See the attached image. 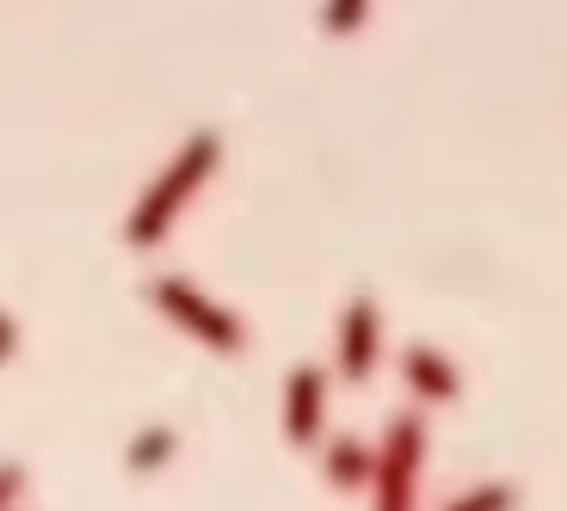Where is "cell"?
Instances as JSON below:
<instances>
[{
	"instance_id": "8992f818",
	"label": "cell",
	"mask_w": 567,
	"mask_h": 511,
	"mask_svg": "<svg viewBox=\"0 0 567 511\" xmlns=\"http://www.w3.org/2000/svg\"><path fill=\"white\" fill-rule=\"evenodd\" d=\"M395 369H401V388H408V400H413L420 413L456 407V400H463V364H456L444 345L408 340V345L395 352Z\"/></svg>"
},
{
	"instance_id": "8fae6325",
	"label": "cell",
	"mask_w": 567,
	"mask_h": 511,
	"mask_svg": "<svg viewBox=\"0 0 567 511\" xmlns=\"http://www.w3.org/2000/svg\"><path fill=\"white\" fill-rule=\"evenodd\" d=\"M25 487H31L25 462H19V456H0V511H19V505H25Z\"/></svg>"
},
{
	"instance_id": "6da1fadb",
	"label": "cell",
	"mask_w": 567,
	"mask_h": 511,
	"mask_svg": "<svg viewBox=\"0 0 567 511\" xmlns=\"http://www.w3.org/2000/svg\"><path fill=\"white\" fill-rule=\"evenodd\" d=\"M223 155H228L223 129L198 124L167 160H161L155 179L142 185L136 204H130V216H124V247L130 253H155V247L167 241L173 228H179V216L192 210V198L223 173Z\"/></svg>"
},
{
	"instance_id": "30bf717a",
	"label": "cell",
	"mask_w": 567,
	"mask_h": 511,
	"mask_svg": "<svg viewBox=\"0 0 567 511\" xmlns=\"http://www.w3.org/2000/svg\"><path fill=\"white\" fill-rule=\"evenodd\" d=\"M370 13H377V0H321V7H315V25H321L327 38H358V31L370 25Z\"/></svg>"
},
{
	"instance_id": "ba28073f",
	"label": "cell",
	"mask_w": 567,
	"mask_h": 511,
	"mask_svg": "<svg viewBox=\"0 0 567 511\" xmlns=\"http://www.w3.org/2000/svg\"><path fill=\"white\" fill-rule=\"evenodd\" d=\"M179 426L173 419H148V426H136L124 438V469L136 474V481H148V474L173 469V456H179Z\"/></svg>"
},
{
	"instance_id": "52a82bcc",
	"label": "cell",
	"mask_w": 567,
	"mask_h": 511,
	"mask_svg": "<svg viewBox=\"0 0 567 511\" xmlns=\"http://www.w3.org/2000/svg\"><path fill=\"white\" fill-rule=\"evenodd\" d=\"M315 456H321V481L333 493H370L377 487V444L364 431H327Z\"/></svg>"
},
{
	"instance_id": "7a4b0ae2",
	"label": "cell",
	"mask_w": 567,
	"mask_h": 511,
	"mask_svg": "<svg viewBox=\"0 0 567 511\" xmlns=\"http://www.w3.org/2000/svg\"><path fill=\"white\" fill-rule=\"evenodd\" d=\"M142 296H148V309H155L173 333H185V340L204 345V352H216V357H241L247 352L241 309H228L223 296H210L204 284H192V278H179V271H155V278L142 284Z\"/></svg>"
},
{
	"instance_id": "3957f363",
	"label": "cell",
	"mask_w": 567,
	"mask_h": 511,
	"mask_svg": "<svg viewBox=\"0 0 567 511\" xmlns=\"http://www.w3.org/2000/svg\"><path fill=\"white\" fill-rule=\"evenodd\" d=\"M425 456H432L425 413L420 407L389 413L383 438H377V487H370V511H420Z\"/></svg>"
},
{
	"instance_id": "4fadbf2b",
	"label": "cell",
	"mask_w": 567,
	"mask_h": 511,
	"mask_svg": "<svg viewBox=\"0 0 567 511\" xmlns=\"http://www.w3.org/2000/svg\"><path fill=\"white\" fill-rule=\"evenodd\" d=\"M19 511H31V505H19Z\"/></svg>"
},
{
	"instance_id": "5b68a950",
	"label": "cell",
	"mask_w": 567,
	"mask_h": 511,
	"mask_svg": "<svg viewBox=\"0 0 567 511\" xmlns=\"http://www.w3.org/2000/svg\"><path fill=\"white\" fill-rule=\"evenodd\" d=\"M327 400H333V388H327V369L321 364H290V376H284V395H278V413H284V444L290 450H321L327 438Z\"/></svg>"
},
{
	"instance_id": "7c38bea8",
	"label": "cell",
	"mask_w": 567,
	"mask_h": 511,
	"mask_svg": "<svg viewBox=\"0 0 567 511\" xmlns=\"http://www.w3.org/2000/svg\"><path fill=\"white\" fill-rule=\"evenodd\" d=\"M19 352H25V327H19V314H13V309H0V369L13 364Z\"/></svg>"
},
{
	"instance_id": "9c48e42d",
	"label": "cell",
	"mask_w": 567,
	"mask_h": 511,
	"mask_svg": "<svg viewBox=\"0 0 567 511\" xmlns=\"http://www.w3.org/2000/svg\"><path fill=\"white\" fill-rule=\"evenodd\" d=\"M518 505H525V487H518V481H499V474L444 499V511H518Z\"/></svg>"
},
{
	"instance_id": "277c9868",
	"label": "cell",
	"mask_w": 567,
	"mask_h": 511,
	"mask_svg": "<svg viewBox=\"0 0 567 511\" xmlns=\"http://www.w3.org/2000/svg\"><path fill=\"white\" fill-rule=\"evenodd\" d=\"M333 369H340L346 383H370L383 369V302L370 296V290L346 296L340 327H333Z\"/></svg>"
}]
</instances>
